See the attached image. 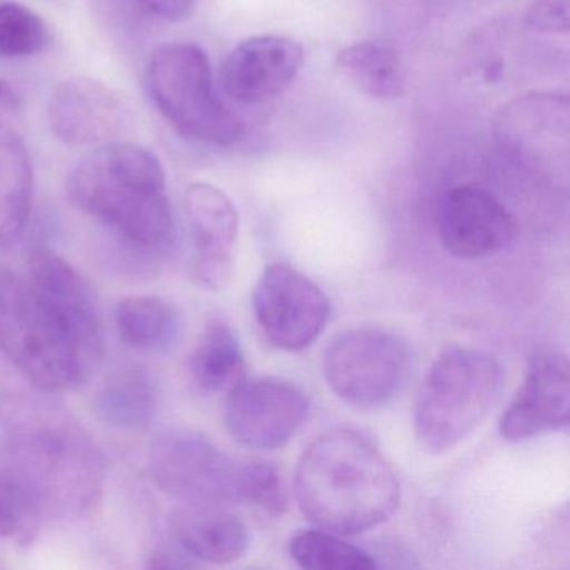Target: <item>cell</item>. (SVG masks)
<instances>
[{
	"instance_id": "1",
	"label": "cell",
	"mask_w": 570,
	"mask_h": 570,
	"mask_svg": "<svg viewBox=\"0 0 570 570\" xmlns=\"http://www.w3.org/2000/svg\"><path fill=\"white\" fill-rule=\"evenodd\" d=\"M295 497L316 525L356 535L395 513L400 482L372 440L355 430L336 429L313 440L299 456Z\"/></svg>"
},
{
	"instance_id": "2",
	"label": "cell",
	"mask_w": 570,
	"mask_h": 570,
	"mask_svg": "<svg viewBox=\"0 0 570 570\" xmlns=\"http://www.w3.org/2000/svg\"><path fill=\"white\" fill-rule=\"evenodd\" d=\"M66 193L79 212L105 223L139 255H163L175 242L165 168L145 146H99L69 173Z\"/></svg>"
},
{
	"instance_id": "3",
	"label": "cell",
	"mask_w": 570,
	"mask_h": 570,
	"mask_svg": "<svg viewBox=\"0 0 570 570\" xmlns=\"http://www.w3.org/2000/svg\"><path fill=\"white\" fill-rule=\"evenodd\" d=\"M0 350L35 385L71 389L98 368L92 346L28 276L0 266Z\"/></svg>"
},
{
	"instance_id": "4",
	"label": "cell",
	"mask_w": 570,
	"mask_h": 570,
	"mask_svg": "<svg viewBox=\"0 0 570 570\" xmlns=\"http://www.w3.org/2000/svg\"><path fill=\"white\" fill-rule=\"evenodd\" d=\"M502 390V365L490 353L459 346L440 355L416 396L420 445L432 453L455 449L492 412Z\"/></svg>"
},
{
	"instance_id": "5",
	"label": "cell",
	"mask_w": 570,
	"mask_h": 570,
	"mask_svg": "<svg viewBox=\"0 0 570 570\" xmlns=\"http://www.w3.org/2000/svg\"><path fill=\"white\" fill-rule=\"evenodd\" d=\"M148 88L166 121L191 141L228 148L245 132V122L219 98L208 55L199 46H158L148 62Z\"/></svg>"
},
{
	"instance_id": "6",
	"label": "cell",
	"mask_w": 570,
	"mask_h": 570,
	"mask_svg": "<svg viewBox=\"0 0 570 570\" xmlns=\"http://www.w3.org/2000/svg\"><path fill=\"white\" fill-rule=\"evenodd\" d=\"M412 365L405 340L382 328L340 333L323 355V375L330 389L356 409L392 402L405 389Z\"/></svg>"
},
{
	"instance_id": "7",
	"label": "cell",
	"mask_w": 570,
	"mask_h": 570,
	"mask_svg": "<svg viewBox=\"0 0 570 570\" xmlns=\"http://www.w3.org/2000/svg\"><path fill=\"white\" fill-rule=\"evenodd\" d=\"M9 465L38 490L48 512L85 510L101 490V466L95 450L78 433L38 429L11 443Z\"/></svg>"
},
{
	"instance_id": "8",
	"label": "cell",
	"mask_w": 570,
	"mask_h": 570,
	"mask_svg": "<svg viewBox=\"0 0 570 570\" xmlns=\"http://www.w3.org/2000/svg\"><path fill=\"white\" fill-rule=\"evenodd\" d=\"M149 462L156 483L188 505L223 507L238 502L239 462L205 436H163Z\"/></svg>"
},
{
	"instance_id": "9",
	"label": "cell",
	"mask_w": 570,
	"mask_h": 570,
	"mask_svg": "<svg viewBox=\"0 0 570 570\" xmlns=\"http://www.w3.org/2000/svg\"><path fill=\"white\" fill-rule=\"evenodd\" d=\"M308 413L309 400L302 386L282 376H243L228 390L223 406L229 435L255 450L285 446Z\"/></svg>"
},
{
	"instance_id": "10",
	"label": "cell",
	"mask_w": 570,
	"mask_h": 570,
	"mask_svg": "<svg viewBox=\"0 0 570 570\" xmlns=\"http://www.w3.org/2000/svg\"><path fill=\"white\" fill-rule=\"evenodd\" d=\"M252 303L266 340L286 352L308 348L332 315L325 292L308 276L283 263L266 266Z\"/></svg>"
},
{
	"instance_id": "11",
	"label": "cell",
	"mask_w": 570,
	"mask_h": 570,
	"mask_svg": "<svg viewBox=\"0 0 570 570\" xmlns=\"http://www.w3.org/2000/svg\"><path fill=\"white\" fill-rule=\"evenodd\" d=\"M48 122L59 141L71 148H88L118 141L132 128L135 115L128 99L111 86L75 78L52 89Z\"/></svg>"
},
{
	"instance_id": "12",
	"label": "cell",
	"mask_w": 570,
	"mask_h": 570,
	"mask_svg": "<svg viewBox=\"0 0 570 570\" xmlns=\"http://www.w3.org/2000/svg\"><path fill=\"white\" fill-rule=\"evenodd\" d=\"M436 229L446 253L459 259H480L510 245L515 219L492 193L460 185L440 198Z\"/></svg>"
},
{
	"instance_id": "13",
	"label": "cell",
	"mask_w": 570,
	"mask_h": 570,
	"mask_svg": "<svg viewBox=\"0 0 570 570\" xmlns=\"http://www.w3.org/2000/svg\"><path fill=\"white\" fill-rule=\"evenodd\" d=\"M303 66V48L285 36H255L226 55L218 72L222 91L238 105L272 101L292 86Z\"/></svg>"
},
{
	"instance_id": "14",
	"label": "cell",
	"mask_w": 570,
	"mask_h": 570,
	"mask_svg": "<svg viewBox=\"0 0 570 570\" xmlns=\"http://www.w3.org/2000/svg\"><path fill=\"white\" fill-rule=\"evenodd\" d=\"M569 419L570 376L566 356H532L523 385L500 419V435L509 442H523L567 429Z\"/></svg>"
},
{
	"instance_id": "15",
	"label": "cell",
	"mask_w": 570,
	"mask_h": 570,
	"mask_svg": "<svg viewBox=\"0 0 570 570\" xmlns=\"http://www.w3.org/2000/svg\"><path fill=\"white\" fill-rule=\"evenodd\" d=\"M185 209L196 252L193 275L203 288L225 289L235 273L232 249L238 238V212L229 196L209 183L188 186Z\"/></svg>"
},
{
	"instance_id": "16",
	"label": "cell",
	"mask_w": 570,
	"mask_h": 570,
	"mask_svg": "<svg viewBox=\"0 0 570 570\" xmlns=\"http://www.w3.org/2000/svg\"><path fill=\"white\" fill-rule=\"evenodd\" d=\"M26 276L41 295L68 316L88 342L105 350L101 303L95 286L79 269L56 253L41 249L29 259Z\"/></svg>"
},
{
	"instance_id": "17",
	"label": "cell",
	"mask_w": 570,
	"mask_h": 570,
	"mask_svg": "<svg viewBox=\"0 0 570 570\" xmlns=\"http://www.w3.org/2000/svg\"><path fill=\"white\" fill-rule=\"evenodd\" d=\"M173 532L179 549L191 559L232 563L249 547L248 527L223 507L189 505L173 517Z\"/></svg>"
},
{
	"instance_id": "18",
	"label": "cell",
	"mask_w": 570,
	"mask_h": 570,
	"mask_svg": "<svg viewBox=\"0 0 570 570\" xmlns=\"http://www.w3.org/2000/svg\"><path fill=\"white\" fill-rule=\"evenodd\" d=\"M500 141L513 149L546 146L569 138V98L527 95L507 105L497 119Z\"/></svg>"
},
{
	"instance_id": "19",
	"label": "cell",
	"mask_w": 570,
	"mask_h": 570,
	"mask_svg": "<svg viewBox=\"0 0 570 570\" xmlns=\"http://www.w3.org/2000/svg\"><path fill=\"white\" fill-rule=\"evenodd\" d=\"M115 320L129 346L156 355L176 348L185 332L178 306L163 296H126L116 306Z\"/></svg>"
},
{
	"instance_id": "20",
	"label": "cell",
	"mask_w": 570,
	"mask_h": 570,
	"mask_svg": "<svg viewBox=\"0 0 570 570\" xmlns=\"http://www.w3.org/2000/svg\"><path fill=\"white\" fill-rule=\"evenodd\" d=\"M35 173L24 141L0 126V246L18 242L31 213Z\"/></svg>"
},
{
	"instance_id": "21",
	"label": "cell",
	"mask_w": 570,
	"mask_h": 570,
	"mask_svg": "<svg viewBox=\"0 0 570 570\" xmlns=\"http://www.w3.org/2000/svg\"><path fill=\"white\" fill-rule=\"evenodd\" d=\"M336 69L356 91L368 98L396 99L406 85L405 65L393 46L382 41H363L336 55Z\"/></svg>"
},
{
	"instance_id": "22",
	"label": "cell",
	"mask_w": 570,
	"mask_h": 570,
	"mask_svg": "<svg viewBox=\"0 0 570 570\" xmlns=\"http://www.w3.org/2000/svg\"><path fill=\"white\" fill-rule=\"evenodd\" d=\"M159 392L155 380L142 370H125L105 383L96 396V413L116 429H141L158 412Z\"/></svg>"
},
{
	"instance_id": "23",
	"label": "cell",
	"mask_w": 570,
	"mask_h": 570,
	"mask_svg": "<svg viewBox=\"0 0 570 570\" xmlns=\"http://www.w3.org/2000/svg\"><path fill=\"white\" fill-rule=\"evenodd\" d=\"M193 382L206 393L232 389L245 376V353L238 336L225 322L206 326L189 358Z\"/></svg>"
},
{
	"instance_id": "24",
	"label": "cell",
	"mask_w": 570,
	"mask_h": 570,
	"mask_svg": "<svg viewBox=\"0 0 570 570\" xmlns=\"http://www.w3.org/2000/svg\"><path fill=\"white\" fill-rule=\"evenodd\" d=\"M48 513L38 490L14 466H0V539L31 546Z\"/></svg>"
},
{
	"instance_id": "25",
	"label": "cell",
	"mask_w": 570,
	"mask_h": 570,
	"mask_svg": "<svg viewBox=\"0 0 570 570\" xmlns=\"http://www.w3.org/2000/svg\"><path fill=\"white\" fill-rule=\"evenodd\" d=\"M289 553L302 569L368 570L375 560L365 550L326 530H303L289 540Z\"/></svg>"
},
{
	"instance_id": "26",
	"label": "cell",
	"mask_w": 570,
	"mask_h": 570,
	"mask_svg": "<svg viewBox=\"0 0 570 570\" xmlns=\"http://www.w3.org/2000/svg\"><path fill=\"white\" fill-rule=\"evenodd\" d=\"M51 41L46 22L26 6L0 2V56L28 58L45 51Z\"/></svg>"
},
{
	"instance_id": "27",
	"label": "cell",
	"mask_w": 570,
	"mask_h": 570,
	"mask_svg": "<svg viewBox=\"0 0 570 570\" xmlns=\"http://www.w3.org/2000/svg\"><path fill=\"white\" fill-rule=\"evenodd\" d=\"M238 502L258 507L269 517H282L288 505V493L278 466L263 460L239 463Z\"/></svg>"
},
{
	"instance_id": "28",
	"label": "cell",
	"mask_w": 570,
	"mask_h": 570,
	"mask_svg": "<svg viewBox=\"0 0 570 570\" xmlns=\"http://www.w3.org/2000/svg\"><path fill=\"white\" fill-rule=\"evenodd\" d=\"M527 24L547 35L569 32L570 0H535L527 11Z\"/></svg>"
},
{
	"instance_id": "29",
	"label": "cell",
	"mask_w": 570,
	"mask_h": 570,
	"mask_svg": "<svg viewBox=\"0 0 570 570\" xmlns=\"http://www.w3.org/2000/svg\"><path fill=\"white\" fill-rule=\"evenodd\" d=\"M138 8L161 21L178 22L189 18L202 0H135Z\"/></svg>"
},
{
	"instance_id": "30",
	"label": "cell",
	"mask_w": 570,
	"mask_h": 570,
	"mask_svg": "<svg viewBox=\"0 0 570 570\" xmlns=\"http://www.w3.org/2000/svg\"><path fill=\"white\" fill-rule=\"evenodd\" d=\"M191 557L181 549V552L175 550L161 549L156 550L151 556V562L148 563L153 569H186V567L195 566Z\"/></svg>"
},
{
	"instance_id": "31",
	"label": "cell",
	"mask_w": 570,
	"mask_h": 570,
	"mask_svg": "<svg viewBox=\"0 0 570 570\" xmlns=\"http://www.w3.org/2000/svg\"><path fill=\"white\" fill-rule=\"evenodd\" d=\"M0 96H2V82H0Z\"/></svg>"
}]
</instances>
